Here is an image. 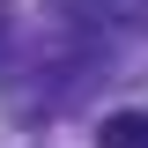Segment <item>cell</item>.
I'll use <instances>...</instances> for the list:
<instances>
[{
    "mask_svg": "<svg viewBox=\"0 0 148 148\" xmlns=\"http://www.w3.org/2000/svg\"><path fill=\"white\" fill-rule=\"evenodd\" d=\"M96 148H148V111H111L96 126Z\"/></svg>",
    "mask_w": 148,
    "mask_h": 148,
    "instance_id": "cell-1",
    "label": "cell"
}]
</instances>
